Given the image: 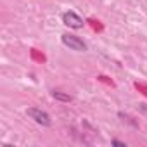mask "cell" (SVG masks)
<instances>
[{"mask_svg":"<svg viewBox=\"0 0 147 147\" xmlns=\"http://www.w3.org/2000/svg\"><path fill=\"white\" fill-rule=\"evenodd\" d=\"M62 43L66 47H69L71 50H76V52H85L87 50V43L76 36V35H69V33H64L62 35Z\"/></svg>","mask_w":147,"mask_h":147,"instance_id":"obj_1","label":"cell"},{"mask_svg":"<svg viewBox=\"0 0 147 147\" xmlns=\"http://www.w3.org/2000/svg\"><path fill=\"white\" fill-rule=\"evenodd\" d=\"M28 116H30L35 123H38V125H42V126H50V123H52L50 116H49L45 111L38 109V107H30V109H28Z\"/></svg>","mask_w":147,"mask_h":147,"instance_id":"obj_2","label":"cell"},{"mask_svg":"<svg viewBox=\"0 0 147 147\" xmlns=\"http://www.w3.org/2000/svg\"><path fill=\"white\" fill-rule=\"evenodd\" d=\"M62 23H64L66 26L73 28V30H80V28H83V19H82L76 12H73V11L62 14Z\"/></svg>","mask_w":147,"mask_h":147,"instance_id":"obj_3","label":"cell"},{"mask_svg":"<svg viewBox=\"0 0 147 147\" xmlns=\"http://www.w3.org/2000/svg\"><path fill=\"white\" fill-rule=\"evenodd\" d=\"M52 97H54L55 100H61V102H71V95L62 94V92H59V90H54V92H52Z\"/></svg>","mask_w":147,"mask_h":147,"instance_id":"obj_4","label":"cell"},{"mask_svg":"<svg viewBox=\"0 0 147 147\" xmlns=\"http://www.w3.org/2000/svg\"><path fill=\"white\" fill-rule=\"evenodd\" d=\"M111 144H113V145H118V147H126V144H125V142H121V140H113Z\"/></svg>","mask_w":147,"mask_h":147,"instance_id":"obj_5","label":"cell"}]
</instances>
